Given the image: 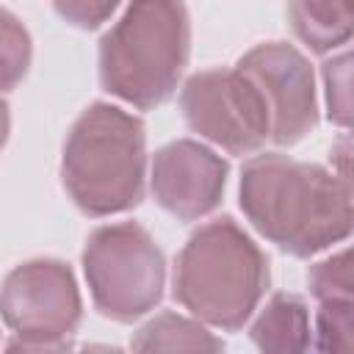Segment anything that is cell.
<instances>
[{
  "instance_id": "cell-6",
  "label": "cell",
  "mask_w": 354,
  "mask_h": 354,
  "mask_svg": "<svg viewBox=\"0 0 354 354\" xmlns=\"http://www.w3.org/2000/svg\"><path fill=\"white\" fill-rule=\"evenodd\" d=\"M3 321L17 332L8 351H55L77 329L83 304L66 263L39 257L19 263L3 282Z\"/></svg>"
},
{
  "instance_id": "cell-17",
  "label": "cell",
  "mask_w": 354,
  "mask_h": 354,
  "mask_svg": "<svg viewBox=\"0 0 354 354\" xmlns=\"http://www.w3.org/2000/svg\"><path fill=\"white\" fill-rule=\"evenodd\" d=\"M61 19H66L75 28L94 30L100 28L119 6V0H53Z\"/></svg>"
},
{
  "instance_id": "cell-7",
  "label": "cell",
  "mask_w": 354,
  "mask_h": 354,
  "mask_svg": "<svg viewBox=\"0 0 354 354\" xmlns=\"http://www.w3.org/2000/svg\"><path fill=\"white\" fill-rule=\"evenodd\" d=\"M180 108L194 133L230 155H252L271 138L268 108L238 66L191 75L180 91Z\"/></svg>"
},
{
  "instance_id": "cell-4",
  "label": "cell",
  "mask_w": 354,
  "mask_h": 354,
  "mask_svg": "<svg viewBox=\"0 0 354 354\" xmlns=\"http://www.w3.org/2000/svg\"><path fill=\"white\" fill-rule=\"evenodd\" d=\"M268 288V257L230 218L199 227L174 266V299L216 329H241Z\"/></svg>"
},
{
  "instance_id": "cell-2",
  "label": "cell",
  "mask_w": 354,
  "mask_h": 354,
  "mask_svg": "<svg viewBox=\"0 0 354 354\" xmlns=\"http://www.w3.org/2000/svg\"><path fill=\"white\" fill-rule=\"evenodd\" d=\"M147 130L144 122L111 102L88 105L72 124L61 180L86 216H111L144 199Z\"/></svg>"
},
{
  "instance_id": "cell-14",
  "label": "cell",
  "mask_w": 354,
  "mask_h": 354,
  "mask_svg": "<svg viewBox=\"0 0 354 354\" xmlns=\"http://www.w3.org/2000/svg\"><path fill=\"white\" fill-rule=\"evenodd\" d=\"M307 285L318 301H354V243L315 263Z\"/></svg>"
},
{
  "instance_id": "cell-11",
  "label": "cell",
  "mask_w": 354,
  "mask_h": 354,
  "mask_svg": "<svg viewBox=\"0 0 354 354\" xmlns=\"http://www.w3.org/2000/svg\"><path fill=\"white\" fill-rule=\"evenodd\" d=\"M260 351H304L310 348L307 304L293 293H274L249 329Z\"/></svg>"
},
{
  "instance_id": "cell-1",
  "label": "cell",
  "mask_w": 354,
  "mask_h": 354,
  "mask_svg": "<svg viewBox=\"0 0 354 354\" xmlns=\"http://www.w3.org/2000/svg\"><path fill=\"white\" fill-rule=\"evenodd\" d=\"M241 210L293 257H310L354 235V199L337 174L285 155H257L241 171Z\"/></svg>"
},
{
  "instance_id": "cell-10",
  "label": "cell",
  "mask_w": 354,
  "mask_h": 354,
  "mask_svg": "<svg viewBox=\"0 0 354 354\" xmlns=\"http://www.w3.org/2000/svg\"><path fill=\"white\" fill-rule=\"evenodd\" d=\"M288 19L313 53H329L354 36V0H288Z\"/></svg>"
},
{
  "instance_id": "cell-3",
  "label": "cell",
  "mask_w": 354,
  "mask_h": 354,
  "mask_svg": "<svg viewBox=\"0 0 354 354\" xmlns=\"http://www.w3.org/2000/svg\"><path fill=\"white\" fill-rule=\"evenodd\" d=\"M191 19L183 0H130L122 19L100 39V83L136 105H163L188 64Z\"/></svg>"
},
{
  "instance_id": "cell-12",
  "label": "cell",
  "mask_w": 354,
  "mask_h": 354,
  "mask_svg": "<svg viewBox=\"0 0 354 354\" xmlns=\"http://www.w3.org/2000/svg\"><path fill=\"white\" fill-rule=\"evenodd\" d=\"M136 351H221L224 343L207 332L202 324L183 318L177 313H160L147 321L133 343Z\"/></svg>"
},
{
  "instance_id": "cell-9",
  "label": "cell",
  "mask_w": 354,
  "mask_h": 354,
  "mask_svg": "<svg viewBox=\"0 0 354 354\" xmlns=\"http://www.w3.org/2000/svg\"><path fill=\"white\" fill-rule=\"evenodd\" d=\"M227 171V160L210 147L180 138L155 152L152 196L174 218L196 221L221 202Z\"/></svg>"
},
{
  "instance_id": "cell-16",
  "label": "cell",
  "mask_w": 354,
  "mask_h": 354,
  "mask_svg": "<svg viewBox=\"0 0 354 354\" xmlns=\"http://www.w3.org/2000/svg\"><path fill=\"white\" fill-rule=\"evenodd\" d=\"M30 61V41L25 28L3 11V72H6V88H14V83L25 75Z\"/></svg>"
},
{
  "instance_id": "cell-8",
  "label": "cell",
  "mask_w": 354,
  "mask_h": 354,
  "mask_svg": "<svg viewBox=\"0 0 354 354\" xmlns=\"http://www.w3.org/2000/svg\"><path fill=\"white\" fill-rule=\"evenodd\" d=\"M238 69L254 83L268 108L274 144L290 147L315 127V77L307 58L296 47L285 41L257 44L238 61Z\"/></svg>"
},
{
  "instance_id": "cell-15",
  "label": "cell",
  "mask_w": 354,
  "mask_h": 354,
  "mask_svg": "<svg viewBox=\"0 0 354 354\" xmlns=\"http://www.w3.org/2000/svg\"><path fill=\"white\" fill-rule=\"evenodd\" d=\"M318 351H354V301H321L315 315Z\"/></svg>"
},
{
  "instance_id": "cell-13",
  "label": "cell",
  "mask_w": 354,
  "mask_h": 354,
  "mask_svg": "<svg viewBox=\"0 0 354 354\" xmlns=\"http://www.w3.org/2000/svg\"><path fill=\"white\" fill-rule=\"evenodd\" d=\"M326 113L337 127L354 133V50H346L324 64Z\"/></svg>"
},
{
  "instance_id": "cell-18",
  "label": "cell",
  "mask_w": 354,
  "mask_h": 354,
  "mask_svg": "<svg viewBox=\"0 0 354 354\" xmlns=\"http://www.w3.org/2000/svg\"><path fill=\"white\" fill-rule=\"evenodd\" d=\"M332 163H335V174L340 177V183L346 185V191L354 199V133L340 136L332 147Z\"/></svg>"
},
{
  "instance_id": "cell-5",
  "label": "cell",
  "mask_w": 354,
  "mask_h": 354,
  "mask_svg": "<svg viewBox=\"0 0 354 354\" xmlns=\"http://www.w3.org/2000/svg\"><path fill=\"white\" fill-rule=\"evenodd\" d=\"M83 274L94 307L113 321H136L163 296L166 260L152 235L136 224L97 227L83 249Z\"/></svg>"
}]
</instances>
